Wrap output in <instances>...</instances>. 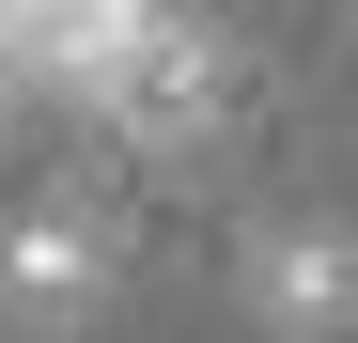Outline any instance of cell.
<instances>
[{
    "mask_svg": "<svg viewBox=\"0 0 358 343\" xmlns=\"http://www.w3.org/2000/svg\"><path fill=\"white\" fill-rule=\"evenodd\" d=\"M109 281H125V250H109V218L78 188H47V203L0 218V312H16V328H94Z\"/></svg>",
    "mask_w": 358,
    "mask_h": 343,
    "instance_id": "6da1fadb",
    "label": "cell"
},
{
    "mask_svg": "<svg viewBox=\"0 0 358 343\" xmlns=\"http://www.w3.org/2000/svg\"><path fill=\"white\" fill-rule=\"evenodd\" d=\"M234 281H250V328L265 343H343L358 328V234L343 218H265Z\"/></svg>",
    "mask_w": 358,
    "mask_h": 343,
    "instance_id": "7a4b0ae2",
    "label": "cell"
},
{
    "mask_svg": "<svg viewBox=\"0 0 358 343\" xmlns=\"http://www.w3.org/2000/svg\"><path fill=\"white\" fill-rule=\"evenodd\" d=\"M218 109H234V31H218V16H171V31L141 47L125 109H109V141H141V156H187V141H218Z\"/></svg>",
    "mask_w": 358,
    "mask_h": 343,
    "instance_id": "3957f363",
    "label": "cell"
}]
</instances>
